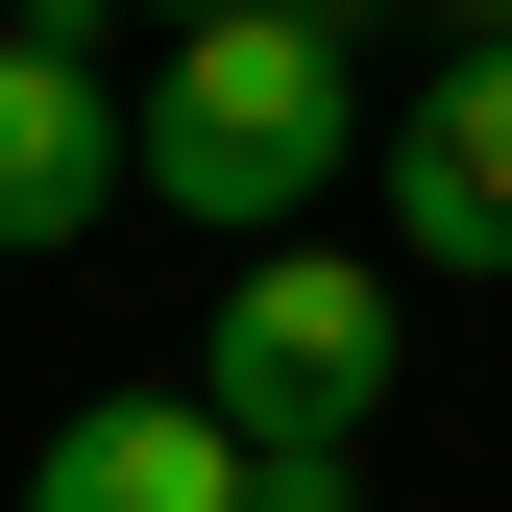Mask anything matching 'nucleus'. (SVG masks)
Masks as SVG:
<instances>
[{
    "instance_id": "nucleus-1",
    "label": "nucleus",
    "mask_w": 512,
    "mask_h": 512,
    "mask_svg": "<svg viewBox=\"0 0 512 512\" xmlns=\"http://www.w3.org/2000/svg\"><path fill=\"white\" fill-rule=\"evenodd\" d=\"M366 147V74H342V25H196L171 49V98H147V196L171 220H220L244 269L293 244V196Z\"/></svg>"
},
{
    "instance_id": "nucleus-3",
    "label": "nucleus",
    "mask_w": 512,
    "mask_h": 512,
    "mask_svg": "<svg viewBox=\"0 0 512 512\" xmlns=\"http://www.w3.org/2000/svg\"><path fill=\"white\" fill-rule=\"evenodd\" d=\"M391 244L415 269H512V49H439V74L391 98Z\"/></svg>"
},
{
    "instance_id": "nucleus-7",
    "label": "nucleus",
    "mask_w": 512,
    "mask_h": 512,
    "mask_svg": "<svg viewBox=\"0 0 512 512\" xmlns=\"http://www.w3.org/2000/svg\"><path fill=\"white\" fill-rule=\"evenodd\" d=\"M439 25H464V49H512V0H439Z\"/></svg>"
},
{
    "instance_id": "nucleus-2",
    "label": "nucleus",
    "mask_w": 512,
    "mask_h": 512,
    "mask_svg": "<svg viewBox=\"0 0 512 512\" xmlns=\"http://www.w3.org/2000/svg\"><path fill=\"white\" fill-rule=\"evenodd\" d=\"M196 415L244 439V464H342V439L391 415V269L269 244V269L220 293V342H196Z\"/></svg>"
},
{
    "instance_id": "nucleus-4",
    "label": "nucleus",
    "mask_w": 512,
    "mask_h": 512,
    "mask_svg": "<svg viewBox=\"0 0 512 512\" xmlns=\"http://www.w3.org/2000/svg\"><path fill=\"white\" fill-rule=\"evenodd\" d=\"M147 196V122L98 98V49H25L0 25V244H98Z\"/></svg>"
},
{
    "instance_id": "nucleus-5",
    "label": "nucleus",
    "mask_w": 512,
    "mask_h": 512,
    "mask_svg": "<svg viewBox=\"0 0 512 512\" xmlns=\"http://www.w3.org/2000/svg\"><path fill=\"white\" fill-rule=\"evenodd\" d=\"M25 512H269V464H244L196 391H98V415L25 464Z\"/></svg>"
},
{
    "instance_id": "nucleus-6",
    "label": "nucleus",
    "mask_w": 512,
    "mask_h": 512,
    "mask_svg": "<svg viewBox=\"0 0 512 512\" xmlns=\"http://www.w3.org/2000/svg\"><path fill=\"white\" fill-rule=\"evenodd\" d=\"M98 25H171V49H196V25H293V0H25V49H98Z\"/></svg>"
}]
</instances>
